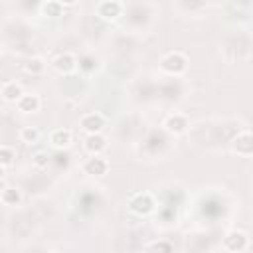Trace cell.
<instances>
[{"mask_svg":"<svg viewBox=\"0 0 253 253\" xmlns=\"http://www.w3.org/2000/svg\"><path fill=\"white\" fill-rule=\"evenodd\" d=\"M128 208H130V211L136 213V215H148V213L156 208V202H154V198H152L148 192H140V194H134V196L130 198Z\"/></svg>","mask_w":253,"mask_h":253,"instance_id":"obj_1","label":"cell"},{"mask_svg":"<svg viewBox=\"0 0 253 253\" xmlns=\"http://www.w3.org/2000/svg\"><path fill=\"white\" fill-rule=\"evenodd\" d=\"M186 65H188V59L180 51H172V53L164 55L160 61V67L170 75H180L182 71H186Z\"/></svg>","mask_w":253,"mask_h":253,"instance_id":"obj_2","label":"cell"},{"mask_svg":"<svg viewBox=\"0 0 253 253\" xmlns=\"http://www.w3.org/2000/svg\"><path fill=\"white\" fill-rule=\"evenodd\" d=\"M247 247V235L243 231H229L225 237H223V249L225 251H231V253H239Z\"/></svg>","mask_w":253,"mask_h":253,"instance_id":"obj_3","label":"cell"},{"mask_svg":"<svg viewBox=\"0 0 253 253\" xmlns=\"http://www.w3.org/2000/svg\"><path fill=\"white\" fill-rule=\"evenodd\" d=\"M233 150L241 156H253V132H241L233 138Z\"/></svg>","mask_w":253,"mask_h":253,"instance_id":"obj_4","label":"cell"},{"mask_svg":"<svg viewBox=\"0 0 253 253\" xmlns=\"http://www.w3.org/2000/svg\"><path fill=\"white\" fill-rule=\"evenodd\" d=\"M83 170H85V174H91V176H103L109 170V162L101 156H91L83 164Z\"/></svg>","mask_w":253,"mask_h":253,"instance_id":"obj_5","label":"cell"},{"mask_svg":"<svg viewBox=\"0 0 253 253\" xmlns=\"http://www.w3.org/2000/svg\"><path fill=\"white\" fill-rule=\"evenodd\" d=\"M105 126V121L99 113H87L83 119H81V128L87 130L89 134H99V130Z\"/></svg>","mask_w":253,"mask_h":253,"instance_id":"obj_6","label":"cell"},{"mask_svg":"<svg viewBox=\"0 0 253 253\" xmlns=\"http://www.w3.org/2000/svg\"><path fill=\"white\" fill-rule=\"evenodd\" d=\"M97 12H99V16L105 18V20H115L117 16H121L123 4H121V2H115V0H107V2H101V4L97 6Z\"/></svg>","mask_w":253,"mask_h":253,"instance_id":"obj_7","label":"cell"},{"mask_svg":"<svg viewBox=\"0 0 253 253\" xmlns=\"http://www.w3.org/2000/svg\"><path fill=\"white\" fill-rule=\"evenodd\" d=\"M164 126H166V130L168 132H172V134H182L186 128H188V119L184 117V115H170L166 121H164Z\"/></svg>","mask_w":253,"mask_h":253,"instance_id":"obj_8","label":"cell"},{"mask_svg":"<svg viewBox=\"0 0 253 253\" xmlns=\"http://www.w3.org/2000/svg\"><path fill=\"white\" fill-rule=\"evenodd\" d=\"M77 65V59L71 55V53H59L55 59H53V67L59 71V73H71Z\"/></svg>","mask_w":253,"mask_h":253,"instance_id":"obj_9","label":"cell"},{"mask_svg":"<svg viewBox=\"0 0 253 253\" xmlns=\"http://www.w3.org/2000/svg\"><path fill=\"white\" fill-rule=\"evenodd\" d=\"M16 107L22 111V113H36L40 109V97L34 95V93H24L22 99L16 103Z\"/></svg>","mask_w":253,"mask_h":253,"instance_id":"obj_10","label":"cell"},{"mask_svg":"<svg viewBox=\"0 0 253 253\" xmlns=\"http://www.w3.org/2000/svg\"><path fill=\"white\" fill-rule=\"evenodd\" d=\"M49 142L55 146V148H65L71 144V130L69 128H55L51 134H49Z\"/></svg>","mask_w":253,"mask_h":253,"instance_id":"obj_11","label":"cell"},{"mask_svg":"<svg viewBox=\"0 0 253 253\" xmlns=\"http://www.w3.org/2000/svg\"><path fill=\"white\" fill-rule=\"evenodd\" d=\"M22 95H24V91H22V87H20L16 81H8V83H4V87H2V97H4L6 101L18 103V101L22 99Z\"/></svg>","mask_w":253,"mask_h":253,"instance_id":"obj_12","label":"cell"},{"mask_svg":"<svg viewBox=\"0 0 253 253\" xmlns=\"http://www.w3.org/2000/svg\"><path fill=\"white\" fill-rule=\"evenodd\" d=\"M105 146H107V140H105V136H101V134H89V136L85 138V148H87L93 156H97Z\"/></svg>","mask_w":253,"mask_h":253,"instance_id":"obj_13","label":"cell"},{"mask_svg":"<svg viewBox=\"0 0 253 253\" xmlns=\"http://www.w3.org/2000/svg\"><path fill=\"white\" fill-rule=\"evenodd\" d=\"M22 202V194L16 188H4L2 190V204L4 206H18Z\"/></svg>","mask_w":253,"mask_h":253,"instance_id":"obj_14","label":"cell"},{"mask_svg":"<svg viewBox=\"0 0 253 253\" xmlns=\"http://www.w3.org/2000/svg\"><path fill=\"white\" fill-rule=\"evenodd\" d=\"M146 253H174V247L168 241H154L148 245Z\"/></svg>","mask_w":253,"mask_h":253,"instance_id":"obj_15","label":"cell"},{"mask_svg":"<svg viewBox=\"0 0 253 253\" xmlns=\"http://www.w3.org/2000/svg\"><path fill=\"white\" fill-rule=\"evenodd\" d=\"M38 136H40V132H38V128H34V126H24V128L20 130V140H22V142L32 144V142L38 140Z\"/></svg>","mask_w":253,"mask_h":253,"instance_id":"obj_16","label":"cell"},{"mask_svg":"<svg viewBox=\"0 0 253 253\" xmlns=\"http://www.w3.org/2000/svg\"><path fill=\"white\" fill-rule=\"evenodd\" d=\"M61 10H63V6L59 2H45L42 6V12L45 16H61Z\"/></svg>","mask_w":253,"mask_h":253,"instance_id":"obj_17","label":"cell"},{"mask_svg":"<svg viewBox=\"0 0 253 253\" xmlns=\"http://www.w3.org/2000/svg\"><path fill=\"white\" fill-rule=\"evenodd\" d=\"M26 73H32V75H38V73H42L43 71V61L42 59H38V57H34V59H30L28 63H26Z\"/></svg>","mask_w":253,"mask_h":253,"instance_id":"obj_18","label":"cell"},{"mask_svg":"<svg viewBox=\"0 0 253 253\" xmlns=\"http://www.w3.org/2000/svg\"><path fill=\"white\" fill-rule=\"evenodd\" d=\"M12 160H14V150L10 148V146H2L0 148V162H2V168H6V166H10L12 164Z\"/></svg>","mask_w":253,"mask_h":253,"instance_id":"obj_19","label":"cell"},{"mask_svg":"<svg viewBox=\"0 0 253 253\" xmlns=\"http://www.w3.org/2000/svg\"><path fill=\"white\" fill-rule=\"evenodd\" d=\"M79 67L83 69V71H95V67H97V61H95V57H91V55H85V57H81L79 59Z\"/></svg>","mask_w":253,"mask_h":253,"instance_id":"obj_20","label":"cell"},{"mask_svg":"<svg viewBox=\"0 0 253 253\" xmlns=\"http://www.w3.org/2000/svg\"><path fill=\"white\" fill-rule=\"evenodd\" d=\"M47 160H49V156H47L45 152H38V154L34 156V164H36V166H45Z\"/></svg>","mask_w":253,"mask_h":253,"instance_id":"obj_21","label":"cell"},{"mask_svg":"<svg viewBox=\"0 0 253 253\" xmlns=\"http://www.w3.org/2000/svg\"><path fill=\"white\" fill-rule=\"evenodd\" d=\"M55 253H61V251H55Z\"/></svg>","mask_w":253,"mask_h":253,"instance_id":"obj_22","label":"cell"}]
</instances>
